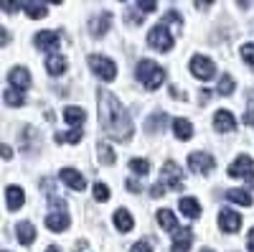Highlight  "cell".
Listing matches in <instances>:
<instances>
[{
  "label": "cell",
  "instance_id": "1",
  "mask_svg": "<svg viewBox=\"0 0 254 252\" xmlns=\"http://www.w3.org/2000/svg\"><path fill=\"white\" fill-rule=\"evenodd\" d=\"M99 125L104 135H110L112 140H130L132 138V117L127 115L122 107V102L112 92H99Z\"/></svg>",
  "mask_w": 254,
  "mask_h": 252
},
{
  "label": "cell",
  "instance_id": "2",
  "mask_svg": "<svg viewBox=\"0 0 254 252\" xmlns=\"http://www.w3.org/2000/svg\"><path fill=\"white\" fill-rule=\"evenodd\" d=\"M171 26H183V18L178 15V13H168L160 23L147 33V44H150L153 49H158V51H171L173 49V31H171Z\"/></svg>",
  "mask_w": 254,
  "mask_h": 252
},
{
  "label": "cell",
  "instance_id": "3",
  "mask_svg": "<svg viewBox=\"0 0 254 252\" xmlns=\"http://www.w3.org/2000/svg\"><path fill=\"white\" fill-rule=\"evenodd\" d=\"M137 79L142 82V87L147 92H155L160 84L165 82V72H163L160 64H155L153 59H142L137 64Z\"/></svg>",
  "mask_w": 254,
  "mask_h": 252
},
{
  "label": "cell",
  "instance_id": "4",
  "mask_svg": "<svg viewBox=\"0 0 254 252\" xmlns=\"http://www.w3.org/2000/svg\"><path fill=\"white\" fill-rule=\"evenodd\" d=\"M49 204H51V212L46 217V227L51 229V232H66L71 219H69V212H66V204H64L56 194L49 196Z\"/></svg>",
  "mask_w": 254,
  "mask_h": 252
},
{
  "label": "cell",
  "instance_id": "5",
  "mask_svg": "<svg viewBox=\"0 0 254 252\" xmlns=\"http://www.w3.org/2000/svg\"><path fill=\"white\" fill-rule=\"evenodd\" d=\"M89 67H92V72H94L99 79H104V82H112V79L117 77V64H115L112 59H107V56L92 54V56H89Z\"/></svg>",
  "mask_w": 254,
  "mask_h": 252
},
{
  "label": "cell",
  "instance_id": "6",
  "mask_svg": "<svg viewBox=\"0 0 254 252\" xmlns=\"http://www.w3.org/2000/svg\"><path fill=\"white\" fill-rule=\"evenodd\" d=\"M226 176H229V178H249V181H252V186H254V161H252L247 153H244V156H239L234 163L229 166Z\"/></svg>",
  "mask_w": 254,
  "mask_h": 252
},
{
  "label": "cell",
  "instance_id": "7",
  "mask_svg": "<svg viewBox=\"0 0 254 252\" xmlns=\"http://www.w3.org/2000/svg\"><path fill=\"white\" fill-rule=\"evenodd\" d=\"M190 74L196 79H214L216 77V64L211 61L208 56H193L190 59Z\"/></svg>",
  "mask_w": 254,
  "mask_h": 252
},
{
  "label": "cell",
  "instance_id": "8",
  "mask_svg": "<svg viewBox=\"0 0 254 252\" xmlns=\"http://www.w3.org/2000/svg\"><path fill=\"white\" fill-rule=\"evenodd\" d=\"M188 168H190L193 173H198V176H206V173L214 171V156L201 153V151L188 153Z\"/></svg>",
  "mask_w": 254,
  "mask_h": 252
},
{
  "label": "cell",
  "instance_id": "9",
  "mask_svg": "<svg viewBox=\"0 0 254 252\" xmlns=\"http://www.w3.org/2000/svg\"><path fill=\"white\" fill-rule=\"evenodd\" d=\"M160 176H163V183H168L171 188H176V191L183 188V173H181V166L176 161H165Z\"/></svg>",
  "mask_w": 254,
  "mask_h": 252
},
{
  "label": "cell",
  "instance_id": "10",
  "mask_svg": "<svg viewBox=\"0 0 254 252\" xmlns=\"http://www.w3.org/2000/svg\"><path fill=\"white\" fill-rule=\"evenodd\" d=\"M33 44L41 49V51H49V54H56V49H59V33L56 31H38L36 33V38H33Z\"/></svg>",
  "mask_w": 254,
  "mask_h": 252
},
{
  "label": "cell",
  "instance_id": "11",
  "mask_svg": "<svg viewBox=\"0 0 254 252\" xmlns=\"http://www.w3.org/2000/svg\"><path fill=\"white\" fill-rule=\"evenodd\" d=\"M59 178L66 183V186H71L74 191H84V188H87V178H84V176L76 171V168H61Z\"/></svg>",
  "mask_w": 254,
  "mask_h": 252
},
{
  "label": "cell",
  "instance_id": "12",
  "mask_svg": "<svg viewBox=\"0 0 254 252\" xmlns=\"http://www.w3.org/2000/svg\"><path fill=\"white\" fill-rule=\"evenodd\" d=\"M219 227L224 229V232L234 235V232H239V227H242V217H239L237 212H231V209H221V214H219Z\"/></svg>",
  "mask_w": 254,
  "mask_h": 252
},
{
  "label": "cell",
  "instance_id": "13",
  "mask_svg": "<svg viewBox=\"0 0 254 252\" xmlns=\"http://www.w3.org/2000/svg\"><path fill=\"white\" fill-rule=\"evenodd\" d=\"M8 82L13 84V89L26 92V89L31 87V74H28V69H26V67H15V69H10Z\"/></svg>",
  "mask_w": 254,
  "mask_h": 252
},
{
  "label": "cell",
  "instance_id": "14",
  "mask_svg": "<svg viewBox=\"0 0 254 252\" xmlns=\"http://www.w3.org/2000/svg\"><path fill=\"white\" fill-rule=\"evenodd\" d=\"M214 128H216V133H234L237 130V120H234V115H231L229 110H219L214 115Z\"/></svg>",
  "mask_w": 254,
  "mask_h": 252
},
{
  "label": "cell",
  "instance_id": "15",
  "mask_svg": "<svg viewBox=\"0 0 254 252\" xmlns=\"http://www.w3.org/2000/svg\"><path fill=\"white\" fill-rule=\"evenodd\" d=\"M110 23H112V15L110 13H102V15H97V18L89 20V33L94 38H99V36H104V33L110 31Z\"/></svg>",
  "mask_w": 254,
  "mask_h": 252
},
{
  "label": "cell",
  "instance_id": "16",
  "mask_svg": "<svg viewBox=\"0 0 254 252\" xmlns=\"http://www.w3.org/2000/svg\"><path fill=\"white\" fill-rule=\"evenodd\" d=\"M5 201H8L10 212H18V209L23 206V201H26V191L20 186H8L5 188Z\"/></svg>",
  "mask_w": 254,
  "mask_h": 252
},
{
  "label": "cell",
  "instance_id": "17",
  "mask_svg": "<svg viewBox=\"0 0 254 252\" xmlns=\"http://www.w3.org/2000/svg\"><path fill=\"white\" fill-rule=\"evenodd\" d=\"M178 209H181V214L188 217V219H198V217H201V204H198L193 196H181Z\"/></svg>",
  "mask_w": 254,
  "mask_h": 252
},
{
  "label": "cell",
  "instance_id": "18",
  "mask_svg": "<svg viewBox=\"0 0 254 252\" xmlns=\"http://www.w3.org/2000/svg\"><path fill=\"white\" fill-rule=\"evenodd\" d=\"M23 10H26V15L33 18V20H41V18L49 15L44 0H23Z\"/></svg>",
  "mask_w": 254,
  "mask_h": 252
},
{
  "label": "cell",
  "instance_id": "19",
  "mask_svg": "<svg viewBox=\"0 0 254 252\" xmlns=\"http://www.w3.org/2000/svg\"><path fill=\"white\" fill-rule=\"evenodd\" d=\"M112 219H115V227H117V232H132V227H135V219H132V214L127 212V209H117Z\"/></svg>",
  "mask_w": 254,
  "mask_h": 252
},
{
  "label": "cell",
  "instance_id": "20",
  "mask_svg": "<svg viewBox=\"0 0 254 252\" xmlns=\"http://www.w3.org/2000/svg\"><path fill=\"white\" fill-rule=\"evenodd\" d=\"M66 59H64L61 54H49V59H46V72L51 74V77H59V74H64L66 72Z\"/></svg>",
  "mask_w": 254,
  "mask_h": 252
},
{
  "label": "cell",
  "instance_id": "21",
  "mask_svg": "<svg viewBox=\"0 0 254 252\" xmlns=\"http://www.w3.org/2000/svg\"><path fill=\"white\" fill-rule=\"evenodd\" d=\"M190 245H193V232H190V229H183V232H178V235H176L171 252H188V250H190Z\"/></svg>",
  "mask_w": 254,
  "mask_h": 252
},
{
  "label": "cell",
  "instance_id": "22",
  "mask_svg": "<svg viewBox=\"0 0 254 252\" xmlns=\"http://www.w3.org/2000/svg\"><path fill=\"white\" fill-rule=\"evenodd\" d=\"M173 133H176L178 140H190L193 138V125H190L188 120H183V117H176L173 120Z\"/></svg>",
  "mask_w": 254,
  "mask_h": 252
},
{
  "label": "cell",
  "instance_id": "23",
  "mask_svg": "<svg viewBox=\"0 0 254 252\" xmlns=\"http://www.w3.org/2000/svg\"><path fill=\"white\" fill-rule=\"evenodd\" d=\"M15 235H18V242H23V245H33L36 240V227L31 222H20L15 227Z\"/></svg>",
  "mask_w": 254,
  "mask_h": 252
},
{
  "label": "cell",
  "instance_id": "24",
  "mask_svg": "<svg viewBox=\"0 0 254 252\" xmlns=\"http://www.w3.org/2000/svg\"><path fill=\"white\" fill-rule=\"evenodd\" d=\"M158 224L165 229V232H176L178 229V219H176V214L171 212V209H160L158 212Z\"/></svg>",
  "mask_w": 254,
  "mask_h": 252
},
{
  "label": "cell",
  "instance_id": "25",
  "mask_svg": "<svg viewBox=\"0 0 254 252\" xmlns=\"http://www.w3.org/2000/svg\"><path fill=\"white\" fill-rule=\"evenodd\" d=\"M64 120H66L69 125H74V128H81V125L87 122V112H84L81 107H66L64 110Z\"/></svg>",
  "mask_w": 254,
  "mask_h": 252
},
{
  "label": "cell",
  "instance_id": "26",
  "mask_svg": "<svg viewBox=\"0 0 254 252\" xmlns=\"http://www.w3.org/2000/svg\"><path fill=\"white\" fill-rule=\"evenodd\" d=\"M231 204H242V206H252V196L249 191H244V188H229V191L224 194Z\"/></svg>",
  "mask_w": 254,
  "mask_h": 252
},
{
  "label": "cell",
  "instance_id": "27",
  "mask_svg": "<svg viewBox=\"0 0 254 252\" xmlns=\"http://www.w3.org/2000/svg\"><path fill=\"white\" fill-rule=\"evenodd\" d=\"M81 138H84L81 128H74L69 133H56V143H71V145H76V143H81Z\"/></svg>",
  "mask_w": 254,
  "mask_h": 252
},
{
  "label": "cell",
  "instance_id": "28",
  "mask_svg": "<svg viewBox=\"0 0 254 252\" xmlns=\"http://www.w3.org/2000/svg\"><path fill=\"white\" fill-rule=\"evenodd\" d=\"M3 99H5V104H10V107H20L26 99H23V94H20L18 89H5L3 92Z\"/></svg>",
  "mask_w": 254,
  "mask_h": 252
},
{
  "label": "cell",
  "instance_id": "29",
  "mask_svg": "<svg viewBox=\"0 0 254 252\" xmlns=\"http://www.w3.org/2000/svg\"><path fill=\"white\" fill-rule=\"evenodd\" d=\"M165 120H168L165 115H155V117H150V120L145 122V130H147V133H158V130H163V128H165Z\"/></svg>",
  "mask_w": 254,
  "mask_h": 252
},
{
  "label": "cell",
  "instance_id": "30",
  "mask_svg": "<svg viewBox=\"0 0 254 252\" xmlns=\"http://www.w3.org/2000/svg\"><path fill=\"white\" fill-rule=\"evenodd\" d=\"M99 161H102L104 166H112V163H115V151L110 148L107 143H99Z\"/></svg>",
  "mask_w": 254,
  "mask_h": 252
},
{
  "label": "cell",
  "instance_id": "31",
  "mask_svg": "<svg viewBox=\"0 0 254 252\" xmlns=\"http://www.w3.org/2000/svg\"><path fill=\"white\" fill-rule=\"evenodd\" d=\"M219 94H224V97L234 94V79H231L229 74H224V77L219 79Z\"/></svg>",
  "mask_w": 254,
  "mask_h": 252
},
{
  "label": "cell",
  "instance_id": "32",
  "mask_svg": "<svg viewBox=\"0 0 254 252\" xmlns=\"http://www.w3.org/2000/svg\"><path fill=\"white\" fill-rule=\"evenodd\" d=\"M130 168H132L137 176H145L147 171H150V163H147L145 158H132V161H130Z\"/></svg>",
  "mask_w": 254,
  "mask_h": 252
},
{
  "label": "cell",
  "instance_id": "33",
  "mask_svg": "<svg viewBox=\"0 0 254 252\" xmlns=\"http://www.w3.org/2000/svg\"><path fill=\"white\" fill-rule=\"evenodd\" d=\"M94 199L97 201H110V186L107 183H94Z\"/></svg>",
  "mask_w": 254,
  "mask_h": 252
},
{
  "label": "cell",
  "instance_id": "34",
  "mask_svg": "<svg viewBox=\"0 0 254 252\" xmlns=\"http://www.w3.org/2000/svg\"><path fill=\"white\" fill-rule=\"evenodd\" d=\"M239 54H242V59L247 61V64L254 69V44H244V46L239 49Z\"/></svg>",
  "mask_w": 254,
  "mask_h": 252
},
{
  "label": "cell",
  "instance_id": "35",
  "mask_svg": "<svg viewBox=\"0 0 254 252\" xmlns=\"http://www.w3.org/2000/svg\"><path fill=\"white\" fill-rule=\"evenodd\" d=\"M155 8H158V0H137V10H140L142 15L153 13Z\"/></svg>",
  "mask_w": 254,
  "mask_h": 252
},
{
  "label": "cell",
  "instance_id": "36",
  "mask_svg": "<svg viewBox=\"0 0 254 252\" xmlns=\"http://www.w3.org/2000/svg\"><path fill=\"white\" fill-rule=\"evenodd\" d=\"M130 252H153V245L147 242V240H142V242H135Z\"/></svg>",
  "mask_w": 254,
  "mask_h": 252
},
{
  "label": "cell",
  "instance_id": "37",
  "mask_svg": "<svg viewBox=\"0 0 254 252\" xmlns=\"http://www.w3.org/2000/svg\"><path fill=\"white\" fill-rule=\"evenodd\" d=\"M244 122H247V125H254V97H249V107H247Z\"/></svg>",
  "mask_w": 254,
  "mask_h": 252
},
{
  "label": "cell",
  "instance_id": "38",
  "mask_svg": "<svg viewBox=\"0 0 254 252\" xmlns=\"http://www.w3.org/2000/svg\"><path fill=\"white\" fill-rule=\"evenodd\" d=\"M127 191H132V194H142V183H140V181H135V178H130V181H127Z\"/></svg>",
  "mask_w": 254,
  "mask_h": 252
},
{
  "label": "cell",
  "instance_id": "39",
  "mask_svg": "<svg viewBox=\"0 0 254 252\" xmlns=\"http://www.w3.org/2000/svg\"><path fill=\"white\" fill-rule=\"evenodd\" d=\"M18 5H20L18 0H3V10H5V13H15Z\"/></svg>",
  "mask_w": 254,
  "mask_h": 252
},
{
  "label": "cell",
  "instance_id": "40",
  "mask_svg": "<svg viewBox=\"0 0 254 252\" xmlns=\"http://www.w3.org/2000/svg\"><path fill=\"white\" fill-rule=\"evenodd\" d=\"M150 194H153V199H160V196H165V183H163V181H160V183H155Z\"/></svg>",
  "mask_w": 254,
  "mask_h": 252
},
{
  "label": "cell",
  "instance_id": "41",
  "mask_svg": "<svg viewBox=\"0 0 254 252\" xmlns=\"http://www.w3.org/2000/svg\"><path fill=\"white\" fill-rule=\"evenodd\" d=\"M247 250H249V252H254V227L249 229V237H247Z\"/></svg>",
  "mask_w": 254,
  "mask_h": 252
},
{
  "label": "cell",
  "instance_id": "42",
  "mask_svg": "<svg viewBox=\"0 0 254 252\" xmlns=\"http://www.w3.org/2000/svg\"><path fill=\"white\" fill-rule=\"evenodd\" d=\"M0 153H3V158H5V161H10V158H13V151H10V145H5V143H3V148H0Z\"/></svg>",
  "mask_w": 254,
  "mask_h": 252
},
{
  "label": "cell",
  "instance_id": "43",
  "mask_svg": "<svg viewBox=\"0 0 254 252\" xmlns=\"http://www.w3.org/2000/svg\"><path fill=\"white\" fill-rule=\"evenodd\" d=\"M211 97H214V92H208V89H201V104H206Z\"/></svg>",
  "mask_w": 254,
  "mask_h": 252
},
{
  "label": "cell",
  "instance_id": "44",
  "mask_svg": "<svg viewBox=\"0 0 254 252\" xmlns=\"http://www.w3.org/2000/svg\"><path fill=\"white\" fill-rule=\"evenodd\" d=\"M211 3H214V0H196L198 8H206V5H211Z\"/></svg>",
  "mask_w": 254,
  "mask_h": 252
},
{
  "label": "cell",
  "instance_id": "45",
  "mask_svg": "<svg viewBox=\"0 0 254 252\" xmlns=\"http://www.w3.org/2000/svg\"><path fill=\"white\" fill-rule=\"evenodd\" d=\"M237 5H239V8H249L252 0H237Z\"/></svg>",
  "mask_w": 254,
  "mask_h": 252
},
{
  "label": "cell",
  "instance_id": "46",
  "mask_svg": "<svg viewBox=\"0 0 254 252\" xmlns=\"http://www.w3.org/2000/svg\"><path fill=\"white\" fill-rule=\"evenodd\" d=\"M46 252H61V250H59L56 245H51V247H46Z\"/></svg>",
  "mask_w": 254,
  "mask_h": 252
},
{
  "label": "cell",
  "instance_id": "47",
  "mask_svg": "<svg viewBox=\"0 0 254 252\" xmlns=\"http://www.w3.org/2000/svg\"><path fill=\"white\" fill-rule=\"evenodd\" d=\"M49 3H51V5H61V3H64V0H49Z\"/></svg>",
  "mask_w": 254,
  "mask_h": 252
},
{
  "label": "cell",
  "instance_id": "48",
  "mask_svg": "<svg viewBox=\"0 0 254 252\" xmlns=\"http://www.w3.org/2000/svg\"><path fill=\"white\" fill-rule=\"evenodd\" d=\"M201 252H214V250H211V247H203V250H201Z\"/></svg>",
  "mask_w": 254,
  "mask_h": 252
}]
</instances>
